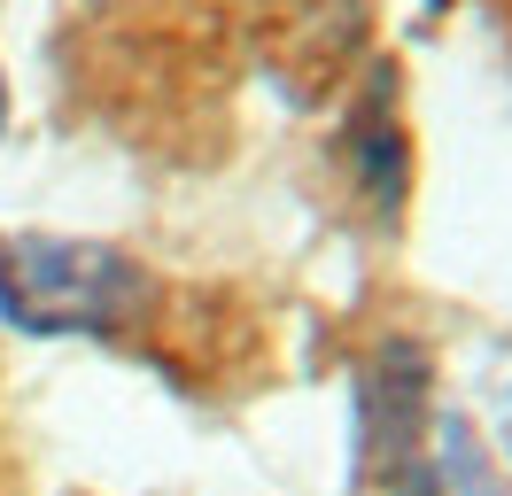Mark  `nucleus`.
Masks as SVG:
<instances>
[{
  "label": "nucleus",
  "instance_id": "nucleus-2",
  "mask_svg": "<svg viewBox=\"0 0 512 496\" xmlns=\"http://www.w3.org/2000/svg\"><path fill=\"white\" fill-rule=\"evenodd\" d=\"M373 465H381L388 496H505V481H497L489 450L474 442V427H466L458 411H443V403H435L404 442L373 450Z\"/></svg>",
  "mask_w": 512,
  "mask_h": 496
},
{
  "label": "nucleus",
  "instance_id": "nucleus-1",
  "mask_svg": "<svg viewBox=\"0 0 512 496\" xmlns=\"http://www.w3.org/2000/svg\"><path fill=\"white\" fill-rule=\"evenodd\" d=\"M148 295L125 248L63 233H0V318L24 334H109Z\"/></svg>",
  "mask_w": 512,
  "mask_h": 496
},
{
  "label": "nucleus",
  "instance_id": "nucleus-4",
  "mask_svg": "<svg viewBox=\"0 0 512 496\" xmlns=\"http://www.w3.org/2000/svg\"><path fill=\"white\" fill-rule=\"evenodd\" d=\"M497 411H505V450H512V372H505V388H497Z\"/></svg>",
  "mask_w": 512,
  "mask_h": 496
},
{
  "label": "nucleus",
  "instance_id": "nucleus-5",
  "mask_svg": "<svg viewBox=\"0 0 512 496\" xmlns=\"http://www.w3.org/2000/svg\"><path fill=\"white\" fill-rule=\"evenodd\" d=\"M0 132H8V78H0Z\"/></svg>",
  "mask_w": 512,
  "mask_h": 496
},
{
  "label": "nucleus",
  "instance_id": "nucleus-3",
  "mask_svg": "<svg viewBox=\"0 0 512 496\" xmlns=\"http://www.w3.org/2000/svg\"><path fill=\"white\" fill-rule=\"evenodd\" d=\"M350 163H357L365 202H373L381 217L404 202V132H396V117H388V86H373L365 109L350 117Z\"/></svg>",
  "mask_w": 512,
  "mask_h": 496
}]
</instances>
